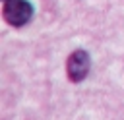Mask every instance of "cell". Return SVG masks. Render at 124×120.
<instances>
[{
	"mask_svg": "<svg viewBox=\"0 0 124 120\" xmlns=\"http://www.w3.org/2000/svg\"><path fill=\"white\" fill-rule=\"evenodd\" d=\"M89 68H91V58H89V54H87L83 48H78V50H74V52L68 56L66 74H68L70 81H74V83L83 81L85 75L89 74Z\"/></svg>",
	"mask_w": 124,
	"mask_h": 120,
	"instance_id": "cell-2",
	"label": "cell"
},
{
	"mask_svg": "<svg viewBox=\"0 0 124 120\" xmlns=\"http://www.w3.org/2000/svg\"><path fill=\"white\" fill-rule=\"evenodd\" d=\"M2 14L12 27H23L33 17V6L27 0H4Z\"/></svg>",
	"mask_w": 124,
	"mask_h": 120,
	"instance_id": "cell-1",
	"label": "cell"
},
{
	"mask_svg": "<svg viewBox=\"0 0 124 120\" xmlns=\"http://www.w3.org/2000/svg\"><path fill=\"white\" fill-rule=\"evenodd\" d=\"M2 2H4V0H2Z\"/></svg>",
	"mask_w": 124,
	"mask_h": 120,
	"instance_id": "cell-3",
	"label": "cell"
}]
</instances>
